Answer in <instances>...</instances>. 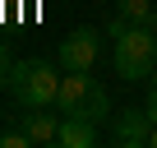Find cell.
<instances>
[{
    "label": "cell",
    "instance_id": "obj_12",
    "mask_svg": "<svg viewBox=\"0 0 157 148\" xmlns=\"http://www.w3.org/2000/svg\"><path fill=\"white\" fill-rule=\"evenodd\" d=\"M148 116H152V125H157V88L148 93Z\"/></svg>",
    "mask_w": 157,
    "mask_h": 148
},
{
    "label": "cell",
    "instance_id": "obj_13",
    "mask_svg": "<svg viewBox=\"0 0 157 148\" xmlns=\"http://www.w3.org/2000/svg\"><path fill=\"white\" fill-rule=\"evenodd\" d=\"M143 28H148V33H157V10H152V14L143 19Z\"/></svg>",
    "mask_w": 157,
    "mask_h": 148
},
{
    "label": "cell",
    "instance_id": "obj_9",
    "mask_svg": "<svg viewBox=\"0 0 157 148\" xmlns=\"http://www.w3.org/2000/svg\"><path fill=\"white\" fill-rule=\"evenodd\" d=\"M116 5H120V14H125L129 23H143V19L157 10V0H116Z\"/></svg>",
    "mask_w": 157,
    "mask_h": 148
},
{
    "label": "cell",
    "instance_id": "obj_11",
    "mask_svg": "<svg viewBox=\"0 0 157 148\" xmlns=\"http://www.w3.org/2000/svg\"><path fill=\"white\" fill-rule=\"evenodd\" d=\"M10 65H14V60H10V51H5V42H0V74H10Z\"/></svg>",
    "mask_w": 157,
    "mask_h": 148
},
{
    "label": "cell",
    "instance_id": "obj_3",
    "mask_svg": "<svg viewBox=\"0 0 157 148\" xmlns=\"http://www.w3.org/2000/svg\"><path fill=\"white\" fill-rule=\"evenodd\" d=\"M102 56V33L97 28H74L60 42V69H93Z\"/></svg>",
    "mask_w": 157,
    "mask_h": 148
},
{
    "label": "cell",
    "instance_id": "obj_1",
    "mask_svg": "<svg viewBox=\"0 0 157 148\" xmlns=\"http://www.w3.org/2000/svg\"><path fill=\"white\" fill-rule=\"evenodd\" d=\"M116 74L125 84H148V74L157 69V33H148L143 23H129L116 37Z\"/></svg>",
    "mask_w": 157,
    "mask_h": 148
},
{
    "label": "cell",
    "instance_id": "obj_14",
    "mask_svg": "<svg viewBox=\"0 0 157 148\" xmlns=\"http://www.w3.org/2000/svg\"><path fill=\"white\" fill-rule=\"evenodd\" d=\"M148 143H152V148H157V125H152V134H148Z\"/></svg>",
    "mask_w": 157,
    "mask_h": 148
},
{
    "label": "cell",
    "instance_id": "obj_7",
    "mask_svg": "<svg viewBox=\"0 0 157 148\" xmlns=\"http://www.w3.org/2000/svg\"><path fill=\"white\" fill-rule=\"evenodd\" d=\"M56 143H60V148H93V143H97V125H93L88 116H65Z\"/></svg>",
    "mask_w": 157,
    "mask_h": 148
},
{
    "label": "cell",
    "instance_id": "obj_6",
    "mask_svg": "<svg viewBox=\"0 0 157 148\" xmlns=\"http://www.w3.org/2000/svg\"><path fill=\"white\" fill-rule=\"evenodd\" d=\"M93 69H65V79H60V93H56V107L65 111V116H74L78 107H83V97L93 93V84L97 79H88Z\"/></svg>",
    "mask_w": 157,
    "mask_h": 148
},
{
    "label": "cell",
    "instance_id": "obj_10",
    "mask_svg": "<svg viewBox=\"0 0 157 148\" xmlns=\"http://www.w3.org/2000/svg\"><path fill=\"white\" fill-rule=\"evenodd\" d=\"M28 143H33L28 130H5V134H0V148H28Z\"/></svg>",
    "mask_w": 157,
    "mask_h": 148
},
{
    "label": "cell",
    "instance_id": "obj_8",
    "mask_svg": "<svg viewBox=\"0 0 157 148\" xmlns=\"http://www.w3.org/2000/svg\"><path fill=\"white\" fill-rule=\"evenodd\" d=\"M74 116H88L93 125H102V120H111V97H106V88H102V84H93V93L83 97V107H78Z\"/></svg>",
    "mask_w": 157,
    "mask_h": 148
},
{
    "label": "cell",
    "instance_id": "obj_5",
    "mask_svg": "<svg viewBox=\"0 0 157 148\" xmlns=\"http://www.w3.org/2000/svg\"><path fill=\"white\" fill-rule=\"evenodd\" d=\"M60 125H65V111L60 107H28V116H23V130L33 134V143H56L60 139Z\"/></svg>",
    "mask_w": 157,
    "mask_h": 148
},
{
    "label": "cell",
    "instance_id": "obj_2",
    "mask_svg": "<svg viewBox=\"0 0 157 148\" xmlns=\"http://www.w3.org/2000/svg\"><path fill=\"white\" fill-rule=\"evenodd\" d=\"M5 79H10V93H14L19 107H56V93H60L56 65H46V60H19V65H10Z\"/></svg>",
    "mask_w": 157,
    "mask_h": 148
},
{
    "label": "cell",
    "instance_id": "obj_4",
    "mask_svg": "<svg viewBox=\"0 0 157 148\" xmlns=\"http://www.w3.org/2000/svg\"><path fill=\"white\" fill-rule=\"evenodd\" d=\"M148 134H152V116H148V107H125L120 116H116V143L120 148H143L148 143Z\"/></svg>",
    "mask_w": 157,
    "mask_h": 148
}]
</instances>
